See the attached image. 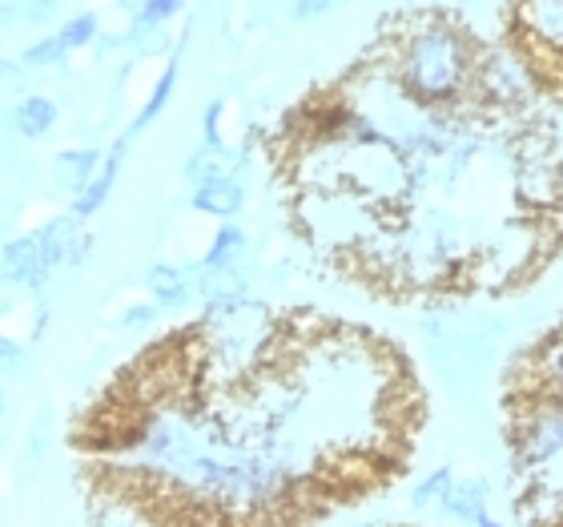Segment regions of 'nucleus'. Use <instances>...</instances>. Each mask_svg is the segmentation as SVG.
<instances>
[{
    "label": "nucleus",
    "mask_w": 563,
    "mask_h": 527,
    "mask_svg": "<svg viewBox=\"0 0 563 527\" xmlns=\"http://www.w3.org/2000/svg\"><path fill=\"white\" fill-rule=\"evenodd\" d=\"M467 45L451 24H427L402 48V85L422 101H451L467 81Z\"/></svg>",
    "instance_id": "1"
},
{
    "label": "nucleus",
    "mask_w": 563,
    "mask_h": 527,
    "mask_svg": "<svg viewBox=\"0 0 563 527\" xmlns=\"http://www.w3.org/2000/svg\"><path fill=\"white\" fill-rule=\"evenodd\" d=\"M519 447V463H548V459L563 455V410H540L523 422V431L516 439Z\"/></svg>",
    "instance_id": "2"
},
{
    "label": "nucleus",
    "mask_w": 563,
    "mask_h": 527,
    "mask_svg": "<svg viewBox=\"0 0 563 527\" xmlns=\"http://www.w3.org/2000/svg\"><path fill=\"white\" fill-rule=\"evenodd\" d=\"M479 85L483 94H492L495 101H504V106H516L523 97L531 94V77L523 73L511 53H492V57L479 65Z\"/></svg>",
    "instance_id": "3"
},
{
    "label": "nucleus",
    "mask_w": 563,
    "mask_h": 527,
    "mask_svg": "<svg viewBox=\"0 0 563 527\" xmlns=\"http://www.w3.org/2000/svg\"><path fill=\"white\" fill-rule=\"evenodd\" d=\"M194 210L213 213V218H234V213L242 210V186L225 174L198 177V189H194Z\"/></svg>",
    "instance_id": "4"
},
{
    "label": "nucleus",
    "mask_w": 563,
    "mask_h": 527,
    "mask_svg": "<svg viewBox=\"0 0 563 527\" xmlns=\"http://www.w3.org/2000/svg\"><path fill=\"white\" fill-rule=\"evenodd\" d=\"M519 17L531 29V36H540L543 45L563 53V0H523Z\"/></svg>",
    "instance_id": "5"
},
{
    "label": "nucleus",
    "mask_w": 563,
    "mask_h": 527,
    "mask_svg": "<svg viewBox=\"0 0 563 527\" xmlns=\"http://www.w3.org/2000/svg\"><path fill=\"white\" fill-rule=\"evenodd\" d=\"M97 165H101V153L97 150H69V153H57L53 169H57L60 186L73 189V194H85L89 182L97 177Z\"/></svg>",
    "instance_id": "6"
},
{
    "label": "nucleus",
    "mask_w": 563,
    "mask_h": 527,
    "mask_svg": "<svg viewBox=\"0 0 563 527\" xmlns=\"http://www.w3.org/2000/svg\"><path fill=\"white\" fill-rule=\"evenodd\" d=\"M446 512L463 524H487V507H483V483L475 480H463V483H451V495H446Z\"/></svg>",
    "instance_id": "7"
},
{
    "label": "nucleus",
    "mask_w": 563,
    "mask_h": 527,
    "mask_svg": "<svg viewBox=\"0 0 563 527\" xmlns=\"http://www.w3.org/2000/svg\"><path fill=\"white\" fill-rule=\"evenodd\" d=\"M121 157H125V145H118V150H113V157L101 165V174L89 182V189H85V194H77V206H73V210L81 213V218H85V213H97L101 206H106L109 189H113V182H118Z\"/></svg>",
    "instance_id": "8"
},
{
    "label": "nucleus",
    "mask_w": 563,
    "mask_h": 527,
    "mask_svg": "<svg viewBox=\"0 0 563 527\" xmlns=\"http://www.w3.org/2000/svg\"><path fill=\"white\" fill-rule=\"evenodd\" d=\"M53 121H57V106L45 101V97H24L16 113H12V125L24 133V138H45L53 130Z\"/></svg>",
    "instance_id": "9"
},
{
    "label": "nucleus",
    "mask_w": 563,
    "mask_h": 527,
    "mask_svg": "<svg viewBox=\"0 0 563 527\" xmlns=\"http://www.w3.org/2000/svg\"><path fill=\"white\" fill-rule=\"evenodd\" d=\"M145 282H150V290L157 294V303H162V306H181V303H186L189 282L181 278L174 266H153Z\"/></svg>",
    "instance_id": "10"
},
{
    "label": "nucleus",
    "mask_w": 563,
    "mask_h": 527,
    "mask_svg": "<svg viewBox=\"0 0 563 527\" xmlns=\"http://www.w3.org/2000/svg\"><path fill=\"white\" fill-rule=\"evenodd\" d=\"M519 194H523L528 201H552V194H555V174L540 162V157L519 169Z\"/></svg>",
    "instance_id": "11"
},
{
    "label": "nucleus",
    "mask_w": 563,
    "mask_h": 527,
    "mask_svg": "<svg viewBox=\"0 0 563 527\" xmlns=\"http://www.w3.org/2000/svg\"><path fill=\"white\" fill-rule=\"evenodd\" d=\"M174 81H177V65L169 61V65H165V73H162V81H157V89H153V97L145 101V109H141V118L133 121V133H141L150 121L162 118L165 101H169V94H174Z\"/></svg>",
    "instance_id": "12"
},
{
    "label": "nucleus",
    "mask_w": 563,
    "mask_h": 527,
    "mask_svg": "<svg viewBox=\"0 0 563 527\" xmlns=\"http://www.w3.org/2000/svg\"><path fill=\"white\" fill-rule=\"evenodd\" d=\"M242 230H234V226H222L218 230V238H213V250L206 254V270H218V266H230V262L238 259V250H242Z\"/></svg>",
    "instance_id": "13"
},
{
    "label": "nucleus",
    "mask_w": 563,
    "mask_h": 527,
    "mask_svg": "<svg viewBox=\"0 0 563 527\" xmlns=\"http://www.w3.org/2000/svg\"><path fill=\"white\" fill-rule=\"evenodd\" d=\"M60 9V0H24V4H9L4 9V17H9V24H41V21H53Z\"/></svg>",
    "instance_id": "14"
},
{
    "label": "nucleus",
    "mask_w": 563,
    "mask_h": 527,
    "mask_svg": "<svg viewBox=\"0 0 563 527\" xmlns=\"http://www.w3.org/2000/svg\"><path fill=\"white\" fill-rule=\"evenodd\" d=\"M177 9H181V0H145V4H141V12H137V24H133V36L157 29V24L169 21Z\"/></svg>",
    "instance_id": "15"
},
{
    "label": "nucleus",
    "mask_w": 563,
    "mask_h": 527,
    "mask_svg": "<svg viewBox=\"0 0 563 527\" xmlns=\"http://www.w3.org/2000/svg\"><path fill=\"white\" fill-rule=\"evenodd\" d=\"M451 475H446V471H434L431 480L427 483H419V487H415V507H434V504H446V495H451Z\"/></svg>",
    "instance_id": "16"
},
{
    "label": "nucleus",
    "mask_w": 563,
    "mask_h": 527,
    "mask_svg": "<svg viewBox=\"0 0 563 527\" xmlns=\"http://www.w3.org/2000/svg\"><path fill=\"white\" fill-rule=\"evenodd\" d=\"M60 36H65V45H69V48H85L97 36V17H93V12H81V17H73V21L60 29Z\"/></svg>",
    "instance_id": "17"
},
{
    "label": "nucleus",
    "mask_w": 563,
    "mask_h": 527,
    "mask_svg": "<svg viewBox=\"0 0 563 527\" xmlns=\"http://www.w3.org/2000/svg\"><path fill=\"white\" fill-rule=\"evenodd\" d=\"M540 371H543V378H548V383L563 387V339H552L540 351Z\"/></svg>",
    "instance_id": "18"
},
{
    "label": "nucleus",
    "mask_w": 563,
    "mask_h": 527,
    "mask_svg": "<svg viewBox=\"0 0 563 527\" xmlns=\"http://www.w3.org/2000/svg\"><path fill=\"white\" fill-rule=\"evenodd\" d=\"M65 36H48V41H41V45H33L29 53H24V65H53V61H60L65 57Z\"/></svg>",
    "instance_id": "19"
},
{
    "label": "nucleus",
    "mask_w": 563,
    "mask_h": 527,
    "mask_svg": "<svg viewBox=\"0 0 563 527\" xmlns=\"http://www.w3.org/2000/svg\"><path fill=\"white\" fill-rule=\"evenodd\" d=\"M342 0H298L294 4V17L298 21H310V17H322V12H330V9H339Z\"/></svg>",
    "instance_id": "20"
},
{
    "label": "nucleus",
    "mask_w": 563,
    "mask_h": 527,
    "mask_svg": "<svg viewBox=\"0 0 563 527\" xmlns=\"http://www.w3.org/2000/svg\"><path fill=\"white\" fill-rule=\"evenodd\" d=\"M218 113H222V101H210V109H206V141L210 145H218Z\"/></svg>",
    "instance_id": "21"
},
{
    "label": "nucleus",
    "mask_w": 563,
    "mask_h": 527,
    "mask_svg": "<svg viewBox=\"0 0 563 527\" xmlns=\"http://www.w3.org/2000/svg\"><path fill=\"white\" fill-rule=\"evenodd\" d=\"M153 315H157L153 306H133V315H125L121 322H125V327H141V322H150Z\"/></svg>",
    "instance_id": "22"
}]
</instances>
